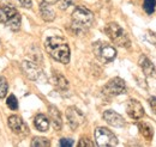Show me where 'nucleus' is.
Masks as SVG:
<instances>
[{
  "mask_svg": "<svg viewBox=\"0 0 156 147\" xmlns=\"http://www.w3.org/2000/svg\"><path fill=\"white\" fill-rule=\"evenodd\" d=\"M145 38H147L150 43H153L154 46H156V32H153V31H147Z\"/></svg>",
  "mask_w": 156,
  "mask_h": 147,
  "instance_id": "nucleus-24",
  "label": "nucleus"
},
{
  "mask_svg": "<svg viewBox=\"0 0 156 147\" xmlns=\"http://www.w3.org/2000/svg\"><path fill=\"white\" fill-rule=\"evenodd\" d=\"M53 83L59 90L64 91V90L69 89V81L66 80V78L62 74H60L59 72H54V74H53Z\"/></svg>",
  "mask_w": 156,
  "mask_h": 147,
  "instance_id": "nucleus-17",
  "label": "nucleus"
},
{
  "mask_svg": "<svg viewBox=\"0 0 156 147\" xmlns=\"http://www.w3.org/2000/svg\"><path fill=\"white\" fill-rule=\"evenodd\" d=\"M22 68H23V72L24 74L31 79V80H37L41 75V70L37 65L33 63V62H29V61H24L22 63Z\"/></svg>",
  "mask_w": 156,
  "mask_h": 147,
  "instance_id": "nucleus-12",
  "label": "nucleus"
},
{
  "mask_svg": "<svg viewBox=\"0 0 156 147\" xmlns=\"http://www.w3.org/2000/svg\"><path fill=\"white\" fill-rule=\"evenodd\" d=\"M0 23L5 24L12 31H18L22 24V17L13 6L5 5L0 7Z\"/></svg>",
  "mask_w": 156,
  "mask_h": 147,
  "instance_id": "nucleus-3",
  "label": "nucleus"
},
{
  "mask_svg": "<svg viewBox=\"0 0 156 147\" xmlns=\"http://www.w3.org/2000/svg\"><path fill=\"white\" fill-rule=\"evenodd\" d=\"M40 13H41V17L43 18V20L46 22H53L55 18V12L54 10L51 7V5L46 1H43L41 5H40Z\"/></svg>",
  "mask_w": 156,
  "mask_h": 147,
  "instance_id": "nucleus-14",
  "label": "nucleus"
},
{
  "mask_svg": "<svg viewBox=\"0 0 156 147\" xmlns=\"http://www.w3.org/2000/svg\"><path fill=\"white\" fill-rule=\"evenodd\" d=\"M143 9L148 15H153L156 9V0H144Z\"/></svg>",
  "mask_w": 156,
  "mask_h": 147,
  "instance_id": "nucleus-20",
  "label": "nucleus"
},
{
  "mask_svg": "<svg viewBox=\"0 0 156 147\" xmlns=\"http://www.w3.org/2000/svg\"><path fill=\"white\" fill-rule=\"evenodd\" d=\"M138 63H139V67L142 68V71H143V73L145 74L147 77H151V75H154L156 72L155 70V66H154V63L147 57L145 55H142L139 57V61H138Z\"/></svg>",
  "mask_w": 156,
  "mask_h": 147,
  "instance_id": "nucleus-13",
  "label": "nucleus"
},
{
  "mask_svg": "<svg viewBox=\"0 0 156 147\" xmlns=\"http://www.w3.org/2000/svg\"><path fill=\"white\" fill-rule=\"evenodd\" d=\"M73 145H75V142L72 139H61L60 140V146L62 147H71Z\"/></svg>",
  "mask_w": 156,
  "mask_h": 147,
  "instance_id": "nucleus-25",
  "label": "nucleus"
},
{
  "mask_svg": "<svg viewBox=\"0 0 156 147\" xmlns=\"http://www.w3.org/2000/svg\"><path fill=\"white\" fill-rule=\"evenodd\" d=\"M126 112L131 118L139 120L144 116V108L137 99H129L126 103Z\"/></svg>",
  "mask_w": 156,
  "mask_h": 147,
  "instance_id": "nucleus-10",
  "label": "nucleus"
},
{
  "mask_svg": "<svg viewBox=\"0 0 156 147\" xmlns=\"http://www.w3.org/2000/svg\"><path fill=\"white\" fill-rule=\"evenodd\" d=\"M105 31L114 44H117L119 47H122V48H129L130 47L131 41L127 36L126 31L119 24H117V23L107 24V26L105 28Z\"/></svg>",
  "mask_w": 156,
  "mask_h": 147,
  "instance_id": "nucleus-4",
  "label": "nucleus"
},
{
  "mask_svg": "<svg viewBox=\"0 0 156 147\" xmlns=\"http://www.w3.org/2000/svg\"><path fill=\"white\" fill-rule=\"evenodd\" d=\"M93 49H94V54L98 57V60L103 62V63L112 62L117 56L115 48L113 46H111L109 43H106V42L98 41L96 43H94Z\"/></svg>",
  "mask_w": 156,
  "mask_h": 147,
  "instance_id": "nucleus-5",
  "label": "nucleus"
},
{
  "mask_svg": "<svg viewBox=\"0 0 156 147\" xmlns=\"http://www.w3.org/2000/svg\"><path fill=\"white\" fill-rule=\"evenodd\" d=\"M95 141L100 147H113L118 145L117 136L105 127H98L95 129Z\"/></svg>",
  "mask_w": 156,
  "mask_h": 147,
  "instance_id": "nucleus-6",
  "label": "nucleus"
},
{
  "mask_svg": "<svg viewBox=\"0 0 156 147\" xmlns=\"http://www.w3.org/2000/svg\"><path fill=\"white\" fill-rule=\"evenodd\" d=\"M103 120L112 127H124L125 126V120L122 118L121 115H119L114 110H106L103 112Z\"/></svg>",
  "mask_w": 156,
  "mask_h": 147,
  "instance_id": "nucleus-11",
  "label": "nucleus"
},
{
  "mask_svg": "<svg viewBox=\"0 0 156 147\" xmlns=\"http://www.w3.org/2000/svg\"><path fill=\"white\" fill-rule=\"evenodd\" d=\"M94 20V15L84 6H77L72 13V29L75 32L82 34L87 31Z\"/></svg>",
  "mask_w": 156,
  "mask_h": 147,
  "instance_id": "nucleus-2",
  "label": "nucleus"
},
{
  "mask_svg": "<svg viewBox=\"0 0 156 147\" xmlns=\"http://www.w3.org/2000/svg\"><path fill=\"white\" fill-rule=\"evenodd\" d=\"M103 93H106L108 96H119V94L126 93V84L121 78L115 77V78L111 79L105 85Z\"/></svg>",
  "mask_w": 156,
  "mask_h": 147,
  "instance_id": "nucleus-7",
  "label": "nucleus"
},
{
  "mask_svg": "<svg viewBox=\"0 0 156 147\" xmlns=\"http://www.w3.org/2000/svg\"><path fill=\"white\" fill-rule=\"evenodd\" d=\"M43 1H46L48 4H55V2H58L59 0H43Z\"/></svg>",
  "mask_w": 156,
  "mask_h": 147,
  "instance_id": "nucleus-28",
  "label": "nucleus"
},
{
  "mask_svg": "<svg viewBox=\"0 0 156 147\" xmlns=\"http://www.w3.org/2000/svg\"><path fill=\"white\" fill-rule=\"evenodd\" d=\"M18 4H20L22 7H25V9H31L33 6V1L31 0H16Z\"/></svg>",
  "mask_w": 156,
  "mask_h": 147,
  "instance_id": "nucleus-26",
  "label": "nucleus"
},
{
  "mask_svg": "<svg viewBox=\"0 0 156 147\" xmlns=\"http://www.w3.org/2000/svg\"><path fill=\"white\" fill-rule=\"evenodd\" d=\"M6 105L11 109V110H17L18 109V102L17 98L15 97V94H10L6 99Z\"/></svg>",
  "mask_w": 156,
  "mask_h": 147,
  "instance_id": "nucleus-22",
  "label": "nucleus"
},
{
  "mask_svg": "<svg viewBox=\"0 0 156 147\" xmlns=\"http://www.w3.org/2000/svg\"><path fill=\"white\" fill-rule=\"evenodd\" d=\"M78 146L79 147H93L94 144L88 139V138H80L79 142H78Z\"/></svg>",
  "mask_w": 156,
  "mask_h": 147,
  "instance_id": "nucleus-23",
  "label": "nucleus"
},
{
  "mask_svg": "<svg viewBox=\"0 0 156 147\" xmlns=\"http://www.w3.org/2000/svg\"><path fill=\"white\" fill-rule=\"evenodd\" d=\"M138 129H139V132H140V134L148 140V141H150L151 139H153V135H154V130L153 128L148 125V123H144V122H140V123H138Z\"/></svg>",
  "mask_w": 156,
  "mask_h": 147,
  "instance_id": "nucleus-18",
  "label": "nucleus"
},
{
  "mask_svg": "<svg viewBox=\"0 0 156 147\" xmlns=\"http://www.w3.org/2000/svg\"><path fill=\"white\" fill-rule=\"evenodd\" d=\"M48 110H49V116H51V120H52V122H53L54 129H55V130H60L61 127H62V120H61L60 111H59L55 107H53V105H51Z\"/></svg>",
  "mask_w": 156,
  "mask_h": 147,
  "instance_id": "nucleus-15",
  "label": "nucleus"
},
{
  "mask_svg": "<svg viewBox=\"0 0 156 147\" xmlns=\"http://www.w3.org/2000/svg\"><path fill=\"white\" fill-rule=\"evenodd\" d=\"M9 127L10 129L16 133V134H20V135H27L29 134V128L27 126V123L20 118L18 115H12L9 117Z\"/></svg>",
  "mask_w": 156,
  "mask_h": 147,
  "instance_id": "nucleus-9",
  "label": "nucleus"
},
{
  "mask_svg": "<svg viewBox=\"0 0 156 147\" xmlns=\"http://www.w3.org/2000/svg\"><path fill=\"white\" fill-rule=\"evenodd\" d=\"M46 50L54 60L66 65L70 62V47L67 42L59 36L48 37L44 42Z\"/></svg>",
  "mask_w": 156,
  "mask_h": 147,
  "instance_id": "nucleus-1",
  "label": "nucleus"
},
{
  "mask_svg": "<svg viewBox=\"0 0 156 147\" xmlns=\"http://www.w3.org/2000/svg\"><path fill=\"white\" fill-rule=\"evenodd\" d=\"M9 91V84L5 77H0V99L5 98Z\"/></svg>",
  "mask_w": 156,
  "mask_h": 147,
  "instance_id": "nucleus-21",
  "label": "nucleus"
},
{
  "mask_svg": "<svg viewBox=\"0 0 156 147\" xmlns=\"http://www.w3.org/2000/svg\"><path fill=\"white\" fill-rule=\"evenodd\" d=\"M34 123H35V127L39 132H47L49 128V120L43 114H39L35 116Z\"/></svg>",
  "mask_w": 156,
  "mask_h": 147,
  "instance_id": "nucleus-16",
  "label": "nucleus"
},
{
  "mask_svg": "<svg viewBox=\"0 0 156 147\" xmlns=\"http://www.w3.org/2000/svg\"><path fill=\"white\" fill-rule=\"evenodd\" d=\"M66 118L69 122V126L72 129H77L84 121L85 117L83 115V112L79 110L76 107H70L66 110Z\"/></svg>",
  "mask_w": 156,
  "mask_h": 147,
  "instance_id": "nucleus-8",
  "label": "nucleus"
},
{
  "mask_svg": "<svg viewBox=\"0 0 156 147\" xmlns=\"http://www.w3.org/2000/svg\"><path fill=\"white\" fill-rule=\"evenodd\" d=\"M149 104H150L151 109L156 112V96H154V97H150V98H149Z\"/></svg>",
  "mask_w": 156,
  "mask_h": 147,
  "instance_id": "nucleus-27",
  "label": "nucleus"
},
{
  "mask_svg": "<svg viewBox=\"0 0 156 147\" xmlns=\"http://www.w3.org/2000/svg\"><path fill=\"white\" fill-rule=\"evenodd\" d=\"M31 146L33 147H48L51 146V142L48 139L46 138H41V136H35L31 141Z\"/></svg>",
  "mask_w": 156,
  "mask_h": 147,
  "instance_id": "nucleus-19",
  "label": "nucleus"
}]
</instances>
